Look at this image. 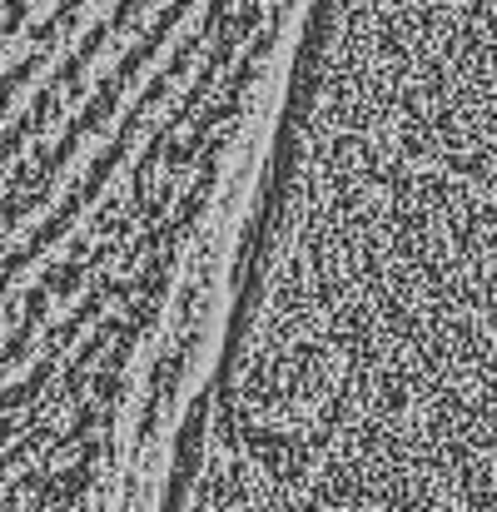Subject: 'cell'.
Instances as JSON below:
<instances>
[{
  "instance_id": "obj_1",
  "label": "cell",
  "mask_w": 497,
  "mask_h": 512,
  "mask_svg": "<svg viewBox=\"0 0 497 512\" xmlns=\"http://www.w3.org/2000/svg\"><path fill=\"white\" fill-rule=\"evenodd\" d=\"M169 512H497V0H319Z\"/></svg>"
}]
</instances>
